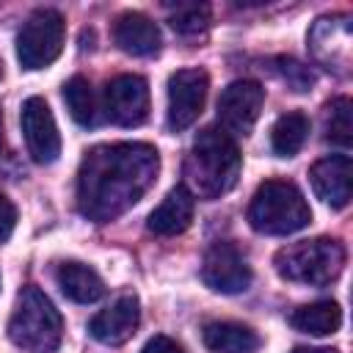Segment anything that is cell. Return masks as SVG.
<instances>
[{
	"label": "cell",
	"instance_id": "6da1fadb",
	"mask_svg": "<svg viewBox=\"0 0 353 353\" xmlns=\"http://www.w3.org/2000/svg\"><path fill=\"white\" fill-rule=\"evenodd\" d=\"M160 154L141 141L99 143L85 152L77 171V210L97 223L116 221L154 185Z\"/></svg>",
	"mask_w": 353,
	"mask_h": 353
},
{
	"label": "cell",
	"instance_id": "7a4b0ae2",
	"mask_svg": "<svg viewBox=\"0 0 353 353\" xmlns=\"http://www.w3.org/2000/svg\"><path fill=\"white\" fill-rule=\"evenodd\" d=\"M240 165L243 157L237 141L223 130L207 127L199 132L185 157V188L193 193V199H221L237 185Z\"/></svg>",
	"mask_w": 353,
	"mask_h": 353
},
{
	"label": "cell",
	"instance_id": "3957f363",
	"mask_svg": "<svg viewBox=\"0 0 353 353\" xmlns=\"http://www.w3.org/2000/svg\"><path fill=\"white\" fill-rule=\"evenodd\" d=\"M248 223L259 234L281 237L306 229L312 223V210L298 185L287 179H268L256 188L248 204Z\"/></svg>",
	"mask_w": 353,
	"mask_h": 353
},
{
	"label": "cell",
	"instance_id": "277c9868",
	"mask_svg": "<svg viewBox=\"0 0 353 353\" xmlns=\"http://www.w3.org/2000/svg\"><path fill=\"white\" fill-rule=\"evenodd\" d=\"M345 259L347 254L339 240L314 237V240H301V243L279 248L273 256V265L284 281L306 284V287H325L339 279V273L345 270Z\"/></svg>",
	"mask_w": 353,
	"mask_h": 353
},
{
	"label": "cell",
	"instance_id": "5b68a950",
	"mask_svg": "<svg viewBox=\"0 0 353 353\" xmlns=\"http://www.w3.org/2000/svg\"><path fill=\"white\" fill-rule=\"evenodd\" d=\"M61 336L63 320L52 301L39 287H22L8 320V339L30 353H52L61 345Z\"/></svg>",
	"mask_w": 353,
	"mask_h": 353
},
{
	"label": "cell",
	"instance_id": "8992f818",
	"mask_svg": "<svg viewBox=\"0 0 353 353\" xmlns=\"http://www.w3.org/2000/svg\"><path fill=\"white\" fill-rule=\"evenodd\" d=\"M63 17L55 8H36L19 36H17V58L25 69H47L63 50Z\"/></svg>",
	"mask_w": 353,
	"mask_h": 353
},
{
	"label": "cell",
	"instance_id": "52a82bcc",
	"mask_svg": "<svg viewBox=\"0 0 353 353\" xmlns=\"http://www.w3.org/2000/svg\"><path fill=\"white\" fill-rule=\"evenodd\" d=\"M265 105V88L256 80H234L218 97V124L232 138H245Z\"/></svg>",
	"mask_w": 353,
	"mask_h": 353
},
{
	"label": "cell",
	"instance_id": "ba28073f",
	"mask_svg": "<svg viewBox=\"0 0 353 353\" xmlns=\"http://www.w3.org/2000/svg\"><path fill=\"white\" fill-rule=\"evenodd\" d=\"M251 265L245 262L243 251L234 243H212L201 262V281L221 295H237L251 287Z\"/></svg>",
	"mask_w": 353,
	"mask_h": 353
},
{
	"label": "cell",
	"instance_id": "9c48e42d",
	"mask_svg": "<svg viewBox=\"0 0 353 353\" xmlns=\"http://www.w3.org/2000/svg\"><path fill=\"white\" fill-rule=\"evenodd\" d=\"M210 77L204 69H179L168 77V127L174 132L188 130L204 110Z\"/></svg>",
	"mask_w": 353,
	"mask_h": 353
},
{
	"label": "cell",
	"instance_id": "30bf717a",
	"mask_svg": "<svg viewBox=\"0 0 353 353\" xmlns=\"http://www.w3.org/2000/svg\"><path fill=\"white\" fill-rule=\"evenodd\" d=\"M19 121H22V135H25L30 157L41 165L55 163L61 154V132H58V124H55L50 105L41 97H28L22 102Z\"/></svg>",
	"mask_w": 353,
	"mask_h": 353
},
{
	"label": "cell",
	"instance_id": "8fae6325",
	"mask_svg": "<svg viewBox=\"0 0 353 353\" xmlns=\"http://www.w3.org/2000/svg\"><path fill=\"white\" fill-rule=\"evenodd\" d=\"M105 113L119 127H138L149 116V83L141 74H119L105 85Z\"/></svg>",
	"mask_w": 353,
	"mask_h": 353
},
{
	"label": "cell",
	"instance_id": "7c38bea8",
	"mask_svg": "<svg viewBox=\"0 0 353 353\" xmlns=\"http://www.w3.org/2000/svg\"><path fill=\"white\" fill-rule=\"evenodd\" d=\"M309 182L317 199L331 204L334 210L347 207L350 193H353V165L347 154H328L317 160L309 168Z\"/></svg>",
	"mask_w": 353,
	"mask_h": 353
},
{
	"label": "cell",
	"instance_id": "4fadbf2b",
	"mask_svg": "<svg viewBox=\"0 0 353 353\" xmlns=\"http://www.w3.org/2000/svg\"><path fill=\"white\" fill-rule=\"evenodd\" d=\"M141 323V306H138V298L135 295H121L119 301H113L108 309H102L99 314L91 317L88 323V334L102 342V345H110V347H119L124 345L135 328Z\"/></svg>",
	"mask_w": 353,
	"mask_h": 353
},
{
	"label": "cell",
	"instance_id": "5bb4252c",
	"mask_svg": "<svg viewBox=\"0 0 353 353\" xmlns=\"http://www.w3.org/2000/svg\"><path fill=\"white\" fill-rule=\"evenodd\" d=\"M309 47L320 63L331 66H347L350 58V17L334 14L320 17L309 30Z\"/></svg>",
	"mask_w": 353,
	"mask_h": 353
},
{
	"label": "cell",
	"instance_id": "9a60e30c",
	"mask_svg": "<svg viewBox=\"0 0 353 353\" xmlns=\"http://www.w3.org/2000/svg\"><path fill=\"white\" fill-rule=\"evenodd\" d=\"M193 212H196V199L193 193L185 188V185H176L165 193V199L152 210L149 221H146V229L152 234H160V237H174V234H182L190 221H193Z\"/></svg>",
	"mask_w": 353,
	"mask_h": 353
},
{
	"label": "cell",
	"instance_id": "2e32d148",
	"mask_svg": "<svg viewBox=\"0 0 353 353\" xmlns=\"http://www.w3.org/2000/svg\"><path fill=\"white\" fill-rule=\"evenodd\" d=\"M113 41L127 55H154L163 44L160 28L141 11H124L113 22Z\"/></svg>",
	"mask_w": 353,
	"mask_h": 353
},
{
	"label": "cell",
	"instance_id": "e0dca14e",
	"mask_svg": "<svg viewBox=\"0 0 353 353\" xmlns=\"http://www.w3.org/2000/svg\"><path fill=\"white\" fill-rule=\"evenodd\" d=\"M61 292L74 303H97L105 295V281L99 273L83 262H61L55 270Z\"/></svg>",
	"mask_w": 353,
	"mask_h": 353
},
{
	"label": "cell",
	"instance_id": "ac0fdd59",
	"mask_svg": "<svg viewBox=\"0 0 353 353\" xmlns=\"http://www.w3.org/2000/svg\"><path fill=\"white\" fill-rule=\"evenodd\" d=\"M201 336H204V345L215 353H254L259 347L256 331L243 323H232V320L207 323Z\"/></svg>",
	"mask_w": 353,
	"mask_h": 353
},
{
	"label": "cell",
	"instance_id": "d6986e66",
	"mask_svg": "<svg viewBox=\"0 0 353 353\" xmlns=\"http://www.w3.org/2000/svg\"><path fill=\"white\" fill-rule=\"evenodd\" d=\"M290 323L312 336H328L334 331H339L342 325V309L336 301H314V303H303L290 314Z\"/></svg>",
	"mask_w": 353,
	"mask_h": 353
},
{
	"label": "cell",
	"instance_id": "ffe728a7",
	"mask_svg": "<svg viewBox=\"0 0 353 353\" xmlns=\"http://www.w3.org/2000/svg\"><path fill=\"white\" fill-rule=\"evenodd\" d=\"M309 135V119L301 110H290L276 119L270 130V146L279 157H295Z\"/></svg>",
	"mask_w": 353,
	"mask_h": 353
},
{
	"label": "cell",
	"instance_id": "44dd1931",
	"mask_svg": "<svg viewBox=\"0 0 353 353\" xmlns=\"http://www.w3.org/2000/svg\"><path fill=\"white\" fill-rule=\"evenodd\" d=\"M63 102L69 108V116L80 124V127H94L99 119V108H97V97L91 91V83L80 74H74L66 85H63Z\"/></svg>",
	"mask_w": 353,
	"mask_h": 353
},
{
	"label": "cell",
	"instance_id": "7402d4cb",
	"mask_svg": "<svg viewBox=\"0 0 353 353\" xmlns=\"http://www.w3.org/2000/svg\"><path fill=\"white\" fill-rule=\"evenodd\" d=\"M323 130L325 141L336 146H350L353 141V102L347 97H336L323 108Z\"/></svg>",
	"mask_w": 353,
	"mask_h": 353
},
{
	"label": "cell",
	"instance_id": "603a6c76",
	"mask_svg": "<svg viewBox=\"0 0 353 353\" xmlns=\"http://www.w3.org/2000/svg\"><path fill=\"white\" fill-rule=\"evenodd\" d=\"M171 28L182 36H196L201 30H207L210 25V8L207 6H179L171 14Z\"/></svg>",
	"mask_w": 353,
	"mask_h": 353
},
{
	"label": "cell",
	"instance_id": "cb8c5ba5",
	"mask_svg": "<svg viewBox=\"0 0 353 353\" xmlns=\"http://www.w3.org/2000/svg\"><path fill=\"white\" fill-rule=\"evenodd\" d=\"M279 66H281L284 80L292 85V91H309V88H312L314 74H312L303 63H298L295 58H279Z\"/></svg>",
	"mask_w": 353,
	"mask_h": 353
},
{
	"label": "cell",
	"instance_id": "d4e9b609",
	"mask_svg": "<svg viewBox=\"0 0 353 353\" xmlns=\"http://www.w3.org/2000/svg\"><path fill=\"white\" fill-rule=\"evenodd\" d=\"M14 226H17V207L8 196L0 193V243H6L14 234Z\"/></svg>",
	"mask_w": 353,
	"mask_h": 353
},
{
	"label": "cell",
	"instance_id": "484cf974",
	"mask_svg": "<svg viewBox=\"0 0 353 353\" xmlns=\"http://www.w3.org/2000/svg\"><path fill=\"white\" fill-rule=\"evenodd\" d=\"M141 353H185L182 347H179V342H174L171 336H163V334H157V336H152L146 345H143V350Z\"/></svg>",
	"mask_w": 353,
	"mask_h": 353
},
{
	"label": "cell",
	"instance_id": "4316f807",
	"mask_svg": "<svg viewBox=\"0 0 353 353\" xmlns=\"http://www.w3.org/2000/svg\"><path fill=\"white\" fill-rule=\"evenodd\" d=\"M292 353H336L334 347H295Z\"/></svg>",
	"mask_w": 353,
	"mask_h": 353
},
{
	"label": "cell",
	"instance_id": "83f0119b",
	"mask_svg": "<svg viewBox=\"0 0 353 353\" xmlns=\"http://www.w3.org/2000/svg\"><path fill=\"white\" fill-rule=\"evenodd\" d=\"M0 77H3V63H0Z\"/></svg>",
	"mask_w": 353,
	"mask_h": 353
}]
</instances>
